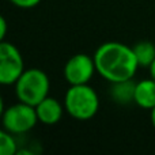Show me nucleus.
I'll list each match as a JSON object with an SVG mask.
<instances>
[{"label": "nucleus", "instance_id": "f257e3e1", "mask_svg": "<svg viewBox=\"0 0 155 155\" xmlns=\"http://www.w3.org/2000/svg\"><path fill=\"white\" fill-rule=\"evenodd\" d=\"M97 72L109 83L134 79L140 67L131 46L109 41L98 46L94 53Z\"/></svg>", "mask_w": 155, "mask_h": 155}, {"label": "nucleus", "instance_id": "f03ea898", "mask_svg": "<svg viewBox=\"0 0 155 155\" xmlns=\"http://www.w3.org/2000/svg\"><path fill=\"white\" fill-rule=\"evenodd\" d=\"M65 112L75 120L86 121L93 118L99 110V97L91 86H70L64 97Z\"/></svg>", "mask_w": 155, "mask_h": 155}, {"label": "nucleus", "instance_id": "7ed1b4c3", "mask_svg": "<svg viewBox=\"0 0 155 155\" xmlns=\"http://www.w3.org/2000/svg\"><path fill=\"white\" fill-rule=\"evenodd\" d=\"M15 95L18 101L35 106L49 95L51 82L40 68H29L15 82Z\"/></svg>", "mask_w": 155, "mask_h": 155}, {"label": "nucleus", "instance_id": "20e7f679", "mask_svg": "<svg viewBox=\"0 0 155 155\" xmlns=\"http://www.w3.org/2000/svg\"><path fill=\"white\" fill-rule=\"evenodd\" d=\"M38 123L37 112L33 105L19 101L11 105L7 109L2 110V125L3 129L14 135H21L31 131Z\"/></svg>", "mask_w": 155, "mask_h": 155}, {"label": "nucleus", "instance_id": "39448f33", "mask_svg": "<svg viewBox=\"0 0 155 155\" xmlns=\"http://www.w3.org/2000/svg\"><path fill=\"white\" fill-rule=\"evenodd\" d=\"M23 71L25 61L19 49L3 40L0 42V83L3 86L15 84Z\"/></svg>", "mask_w": 155, "mask_h": 155}, {"label": "nucleus", "instance_id": "423d86ee", "mask_svg": "<svg viewBox=\"0 0 155 155\" xmlns=\"http://www.w3.org/2000/svg\"><path fill=\"white\" fill-rule=\"evenodd\" d=\"M97 72L94 56L76 53L67 60L64 65V78L70 86L87 84Z\"/></svg>", "mask_w": 155, "mask_h": 155}, {"label": "nucleus", "instance_id": "0eeeda50", "mask_svg": "<svg viewBox=\"0 0 155 155\" xmlns=\"http://www.w3.org/2000/svg\"><path fill=\"white\" fill-rule=\"evenodd\" d=\"M35 112H37L38 123L44 124V125H56L60 120L63 118L65 106L60 104L59 99L53 98V97H46L45 99L35 105Z\"/></svg>", "mask_w": 155, "mask_h": 155}, {"label": "nucleus", "instance_id": "6e6552de", "mask_svg": "<svg viewBox=\"0 0 155 155\" xmlns=\"http://www.w3.org/2000/svg\"><path fill=\"white\" fill-rule=\"evenodd\" d=\"M134 104L147 110L155 107V80L153 78L143 79L136 83Z\"/></svg>", "mask_w": 155, "mask_h": 155}, {"label": "nucleus", "instance_id": "1a4fd4ad", "mask_svg": "<svg viewBox=\"0 0 155 155\" xmlns=\"http://www.w3.org/2000/svg\"><path fill=\"white\" fill-rule=\"evenodd\" d=\"M136 83L132 79L110 83V97L118 105H128L135 101Z\"/></svg>", "mask_w": 155, "mask_h": 155}, {"label": "nucleus", "instance_id": "9d476101", "mask_svg": "<svg viewBox=\"0 0 155 155\" xmlns=\"http://www.w3.org/2000/svg\"><path fill=\"white\" fill-rule=\"evenodd\" d=\"M140 67H150L155 60V45L150 41H140L132 46Z\"/></svg>", "mask_w": 155, "mask_h": 155}, {"label": "nucleus", "instance_id": "9b49d317", "mask_svg": "<svg viewBox=\"0 0 155 155\" xmlns=\"http://www.w3.org/2000/svg\"><path fill=\"white\" fill-rule=\"evenodd\" d=\"M18 153V144L14 137V134L3 129L0 132V154L2 155H15Z\"/></svg>", "mask_w": 155, "mask_h": 155}, {"label": "nucleus", "instance_id": "f8f14e48", "mask_svg": "<svg viewBox=\"0 0 155 155\" xmlns=\"http://www.w3.org/2000/svg\"><path fill=\"white\" fill-rule=\"evenodd\" d=\"M10 2L12 3L15 7L27 10V8H33V7H35V5H38L41 3V0H10Z\"/></svg>", "mask_w": 155, "mask_h": 155}, {"label": "nucleus", "instance_id": "ddd939ff", "mask_svg": "<svg viewBox=\"0 0 155 155\" xmlns=\"http://www.w3.org/2000/svg\"><path fill=\"white\" fill-rule=\"evenodd\" d=\"M5 34H7V21H5L4 16L0 18V40H4Z\"/></svg>", "mask_w": 155, "mask_h": 155}, {"label": "nucleus", "instance_id": "4468645a", "mask_svg": "<svg viewBox=\"0 0 155 155\" xmlns=\"http://www.w3.org/2000/svg\"><path fill=\"white\" fill-rule=\"evenodd\" d=\"M148 71H150V78H153V79L155 80V60L153 61V64L148 67Z\"/></svg>", "mask_w": 155, "mask_h": 155}, {"label": "nucleus", "instance_id": "2eb2a0df", "mask_svg": "<svg viewBox=\"0 0 155 155\" xmlns=\"http://www.w3.org/2000/svg\"><path fill=\"white\" fill-rule=\"evenodd\" d=\"M151 114H150V118H151V124H153L154 129H155V107H153V109L150 110Z\"/></svg>", "mask_w": 155, "mask_h": 155}]
</instances>
